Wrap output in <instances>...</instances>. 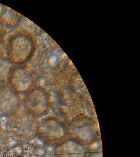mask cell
Returning a JSON list of instances; mask_svg holds the SVG:
<instances>
[{"label": "cell", "mask_w": 140, "mask_h": 157, "mask_svg": "<svg viewBox=\"0 0 140 157\" xmlns=\"http://www.w3.org/2000/svg\"><path fill=\"white\" fill-rule=\"evenodd\" d=\"M6 130L11 139L20 143H28L36 137L39 121L26 110L20 111L9 117Z\"/></svg>", "instance_id": "obj_1"}, {"label": "cell", "mask_w": 140, "mask_h": 157, "mask_svg": "<svg viewBox=\"0 0 140 157\" xmlns=\"http://www.w3.org/2000/svg\"><path fill=\"white\" fill-rule=\"evenodd\" d=\"M100 136L99 124L91 116L79 114L74 116L67 126V138L85 146Z\"/></svg>", "instance_id": "obj_2"}, {"label": "cell", "mask_w": 140, "mask_h": 157, "mask_svg": "<svg viewBox=\"0 0 140 157\" xmlns=\"http://www.w3.org/2000/svg\"><path fill=\"white\" fill-rule=\"evenodd\" d=\"M6 49L7 58L13 64L22 65L29 60L34 53V39L26 33H15L9 38Z\"/></svg>", "instance_id": "obj_3"}, {"label": "cell", "mask_w": 140, "mask_h": 157, "mask_svg": "<svg viewBox=\"0 0 140 157\" xmlns=\"http://www.w3.org/2000/svg\"><path fill=\"white\" fill-rule=\"evenodd\" d=\"M36 137L47 146L55 147L67 138V125L56 116L39 121Z\"/></svg>", "instance_id": "obj_4"}, {"label": "cell", "mask_w": 140, "mask_h": 157, "mask_svg": "<svg viewBox=\"0 0 140 157\" xmlns=\"http://www.w3.org/2000/svg\"><path fill=\"white\" fill-rule=\"evenodd\" d=\"M22 102L25 110L37 118L46 115L51 107L49 93L40 86L33 87L25 93Z\"/></svg>", "instance_id": "obj_5"}, {"label": "cell", "mask_w": 140, "mask_h": 157, "mask_svg": "<svg viewBox=\"0 0 140 157\" xmlns=\"http://www.w3.org/2000/svg\"><path fill=\"white\" fill-rule=\"evenodd\" d=\"M22 98L20 93L8 86L0 87V115L10 117L20 111Z\"/></svg>", "instance_id": "obj_6"}, {"label": "cell", "mask_w": 140, "mask_h": 157, "mask_svg": "<svg viewBox=\"0 0 140 157\" xmlns=\"http://www.w3.org/2000/svg\"><path fill=\"white\" fill-rule=\"evenodd\" d=\"M35 78L32 72L23 67H15L11 73L9 84L18 93H26L33 87Z\"/></svg>", "instance_id": "obj_7"}, {"label": "cell", "mask_w": 140, "mask_h": 157, "mask_svg": "<svg viewBox=\"0 0 140 157\" xmlns=\"http://www.w3.org/2000/svg\"><path fill=\"white\" fill-rule=\"evenodd\" d=\"M53 154L54 157H87L85 146L67 138L54 147Z\"/></svg>", "instance_id": "obj_8"}, {"label": "cell", "mask_w": 140, "mask_h": 157, "mask_svg": "<svg viewBox=\"0 0 140 157\" xmlns=\"http://www.w3.org/2000/svg\"><path fill=\"white\" fill-rule=\"evenodd\" d=\"M14 67L8 58L0 55V87L9 84L11 73Z\"/></svg>", "instance_id": "obj_9"}, {"label": "cell", "mask_w": 140, "mask_h": 157, "mask_svg": "<svg viewBox=\"0 0 140 157\" xmlns=\"http://www.w3.org/2000/svg\"><path fill=\"white\" fill-rule=\"evenodd\" d=\"M86 147L87 157H103V145L101 136Z\"/></svg>", "instance_id": "obj_10"}, {"label": "cell", "mask_w": 140, "mask_h": 157, "mask_svg": "<svg viewBox=\"0 0 140 157\" xmlns=\"http://www.w3.org/2000/svg\"><path fill=\"white\" fill-rule=\"evenodd\" d=\"M10 147V138L6 131L0 126V155L6 153Z\"/></svg>", "instance_id": "obj_11"}, {"label": "cell", "mask_w": 140, "mask_h": 157, "mask_svg": "<svg viewBox=\"0 0 140 157\" xmlns=\"http://www.w3.org/2000/svg\"><path fill=\"white\" fill-rule=\"evenodd\" d=\"M6 26L4 25L2 20L0 18V45L3 41L6 33Z\"/></svg>", "instance_id": "obj_12"}]
</instances>
